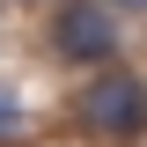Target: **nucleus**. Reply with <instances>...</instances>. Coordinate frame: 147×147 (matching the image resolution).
Segmentation results:
<instances>
[{"label": "nucleus", "mask_w": 147, "mask_h": 147, "mask_svg": "<svg viewBox=\"0 0 147 147\" xmlns=\"http://www.w3.org/2000/svg\"><path fill=\"white\" fill-rule=\"evenodd\" d=\"M74 118H81V132H96V140H140L147 132V81L110 59V66H96L88 81H81Z\"/></svg>", "instance_id": "obj_1"}, {"label": "nucleus", "mask_w": 147, "mask_h": 147, "mask_svg": "<svg viewBox=\"0 0 147 147\" xmlns=\"http://www.w3.org/2000/svg\"><path fill=\"white\" fill-rule=\"evenodd\" d=\"M118 44H125V22H118L110 0H59V15H52V52L66 59V66H110Z\"/></svg>", "instance_id": "obj_2"}, {"label": "nucleus", "mask_w": 147, "mask_h": 147, "mask_svg": "<svg viewBox=\"0 0 147 147\" xmlns=\"http://www.w3.org/2000/svg\"><path fill=\"white\" fill-rule=\"evenodd\" d=\"M22 125H30V118H22V103L0 88V140H22Z\"/></svg>", "instance_id": "obj_3"}, {"label": "nucleus", "mask_w": 147, "mask_h": 147, "mask_svg": "<svg viewBox=\"0 0 147 147\" xmlns=\"http://www.w3.org/2000/svg\"><path fill=\"white\" fill-rule=\"evenodd\" d=\"M110 7H147V0H110Z\"/></svg>", "instance_id": "obj_4"}]
</instances>
